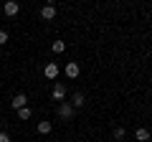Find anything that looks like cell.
<instances>
[{
	"mask_svg": "<svg viewBox=\"0 0 152 142\" xmlns=\"http://www.w3.org/2000/svg\"><path fill=\"white\" fill-rule=\"evenodd\" d=\"M74 114H76V109L71 107V104H66V102L58 104V117L61 119H74Z\"/></svg>",
	"mask_w": 152,
	"mask_h": 142,
	"instance_id": "obj_1",
	"label": "cell"
},
{
	"mask_svg": "<svg viewBox=\"0 0 152 142\" xmlns=\"http://www.w3.org/2000/svg\"><path fill=\"white\" fill-rule=\"evenodd\" d=\"M41 18H43V20H53L56 18V8L51 5V3H46V5L41 8Z\"/></svg>",
	"mask_w": 152,
	"mask_h": 142,
	"instance_id": "obj_2",
	"label": "cell"
},
{
	"mask_svg": "<svg viewBox=\"0 0 152 142\" xmlns=\"http://www.w3.org/2000/svg\"><path fill=\"white\" fill-rule=\"evenodd\" d=\"M10 104H13V109H23V107H28V97L26 94H15Z\"/></svg>",
	"mask_w": 152,
	"mask_h": 142,
	"instance_id": "obj_3",
	"label": "cell"
},
{
	"mask_svg": "<svg viewBox=\"0 0 152 142\" xmlns=\"http://www.w3.org/2000/svg\"><path fill=\"white\" fill-rule=\"evenodd\" d=\"M43 74H46V79H56L58 76V64H46V69H43Z\"/></svg>",
	"mask_w": 152,
	"mask_h": 142,
	"instance_id": "obj_4",
	"label": "cell"
},
{
	"mask_svg": "<svg viewBox=\"0 0 152 142\" xmlns=\"http://www.w3.org/2000/svg\"><path fill=\"white\" fill-rule=\"evenodd\" d=\"M64 71H66V76H69V79H76V76H79V71H81V69H79V64H74V61H69Z\"/></svg>",
	"mask_w": 152,
	"mask_h": 142,
	"instance_id": "obj_5",
	"label": "cell"
},
{
	"mask_svg": "<svg viewBox=\"0 0 152 142\" xmlns=\"http://www.w3.org/2000/svg\"><path fill=\"white\" fill-rule=\"evenodd\" d=\"M3 10H5V15H18V10H20V5H18L15 0H8Z\"/></svg>",
	"mask_w": 152,
	"mask_h": 142,
	"instance_id": "obj_6",
	"label": "cell"
},
{
	"mask_svg": "<svg viewBox=\"0 0 152 142\" xmlns=\"http://www.w3.org/2000/svg\"><path fill=\"white\" fill-rule=\"evenodd\" d=\"M84 104H86V97H84L81 91H76L74 97H71V107H74V109L76 107H84Z\"/></svg>",
	"mask_w": 152,
	"mask_h": 142,
	"instance_id": "obj_7",
	"label": "cell"
},
{
	"mask_svg": "<svg viewBox=\"0 0 152 142\" xmlns=\"http://www.w3.org/2000/svg\"><path fill=\"white\" fill-rule=\"evenodd\" d=\"M51 94H53V99L64 102V99H66V89H64V84H56V86H53V91H51Z\"/></svg>",
	"mask_w": 152,
	"mask_h": 142,
	"instance_id": "obj_8",
	"label": "cell"
},
{
	"mask_svg": "<svg viewBox=\"0 0 152 142\" xmlns=\"http://www.w3.org/2000/svg\"><path fill=\"white\" fill-rule=\"evenodd\" d=\"M134 137H137V142H147V140H150V130H145V127H140V130L134 132Z\"/></svg>",
	"mask_w": 152,
	"mask_h": 142,
	"instance_id": "obj_9",
	"label": "cell"
},
{
	"mask_svg": "<svg viewBox=\"0 0 152 142\" xmlns=\"http://www.w3.org/2000/svg\"><path fill=\"white\" fill-rule=\"evenodd\" d=\"M31 114H33V112H31V107H23V109H18V117H20L23 122H26V119H31Z\"/></svg>",
	"mask_w": 152,
	"mask_h": 142,
	"instance_id": "obj_10",
	"label": "cell"
},
{
	"mask_svg": "<svg viewBox=\"0 0 152 142\" xmlns=\"http://www.w3.org/2000/svg\"><path fill=\"white\" fill-rule=\"evenodd\" d=\"M51 48H53V53H64V51H66V43H64V41H53Z\"/></svg>",
	"mask_w": 152,
	"mask_h": 142,
	"instance_id": "obj_11",
	"label": "cell"
},
{
	"mask_svg": "<svg viewBox=\"0 0 152 142\" xmlns=\"http://www.w3.org/2000/svg\"><path fill=\"white\" fill-rule=\"evenodd\" d=\"M38 132H41V135H48L51 132V122H38Z\"/></svg>",
	"mask_w": 152,
	"mask_h": 142,
	"instance_id": "obj_12",
	"label": "cell"
},
{
	"mask_svg": "<svg viewBox=\"0 0 152 142\" xmlns=\"http://www.w3.org/2000/svg\"><path fill=\"white\" fill-rule=\"evenodd\" d=\"M124 127H114V140H124Z\"/></svg>",
	"mask_w": 152,
	"mask_h": 142,
	"instance_id": "obj_13",
	"label": "cell"
},
{
	"mask_svg": "<svg viewBox=\"0 0 152 142\" xmlns=\"http://www.w3.org/2000/svg\"><path fill=\"white\" fill-rule=\"evenodd\" d=\"M5 41H8V33H5V31H0V46L5 43Z\"/></svg>",
	"mask_w": 152,
	"mask_h": 142,
	"instance_id": "obj_14",
	"label": "cell"
},
{
	"mask_svg": "<svg viewBox=\"0 0 152 142\" xmlns=\"http://www.w3.org/2000/svg\"><path fill=\"white\" fill-rule=\"evenodd\" d=\"M0 142H10V137H8V132H0Z\"/></svg>",
	"mask_w": 152,
	"mask_h": 142,
	"instance_id": "obj_15",
	"label": "cell"
}]
</instances>
